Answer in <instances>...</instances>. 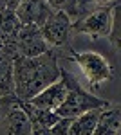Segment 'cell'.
I'll return each instance as SVG.
<instances>
[{"mask_svg":"<svg viewBox=\"0 0 121 135\" xmlns=\"http://www.w3.org/2000/svg\"><path fill=\"white\" fill-rule=\"evenodd\" d=\"M61 69L54 52L47 51L36 58L13 60V79H15V97L18 101H29L38 92L58 81Z\"/></svg>","mask_w":121,"mask_h":135,"instance_id":"6da1fadb","label":"cell"},{"mask_svg":"<svg viewBox=\"0 0 121 135\" xmlns=\"http://www.w3.org/2000/svg\"><path fill=\"white\" fill-rule=\"evenodd\" d=\"M61 78L67 83V97L61 103V106L54 112L58 117H65V119H74L78 115L91 112V110H105L109 108L110 103L107 99H101L94 94L87 92L85 88H81V85L76 81V78L69 74L67 70H61Z\"/></svg>","mask_w":121,"mask_h":135,"instance_id":"7a4b0ae2","label":"cell"},{"mask_svg":"<svg viewBox=\"0 0 121 135\" xmlns=\"http://www.w3.org/2000/svg\"><path fill=\"white\" fill-rule=\"evenodd\" d=\"M71 60L81 70L83 78L87 79V83L91 88H98L103 83H107L112 78V67L109 60L94 51H83V52H72Z\"/></svg>","mask_w":121,"mask_h":135,"instance_id":"3957f363","label":"cell"},{"mask_svg":"<svg viewBox=\"0 0 121 135\" xmlns=\"http://www.w3.org/2000/svg\"><path fill=\"white\" fill-rule=\"evenodd\" d=\"M112 13H114V6L94 9L91 13H87L85 16H81L80 20L72 22V31L80 32V34H87L92 40L109 38L112 25Z\"/></svg>","mask_w":121,"mask_h":135,"instance_id":"277c9868","label":"cell"},{"mask_svg":"<svg viewBox=\"0 0 121 135\" xmlns=\"http://www.w3.org/2000/svg\"><path fill=\"white\" fill-rule=\"evenodd\" d=\"M72 31V18L61 11H52L47 20L40 25V32L43 40L51 47H63L67 45Z\"/></svg>","mask_w":121,"mask_h":135,"instance_id":"5b68a950","label":"cell"},{"mask_svg":"<svg viewBox=\"0 0 121 135\" xmlns=\"http://www.w3.org/2000/svg\"><path fill=\"white\" fill-rule=\"evenodd\" d=\"M15 51H16V56H20V58H36L40 54H45L51 49L42 36L40 27L22 25L18 31V36H16Z\"/></svg>","mask_w":121,"mask_h":135,"instance_id":"8992f818","label":"cell"},{"mask_svg":"<svg viewBox=\"0 0 121 135\" xmlns=\"http://www.w3.org/2000/svg\"><path fill=\"white\" fill-rule=\"evenodd\" d=\"M33 126L31 121L27 119L25 112L22 110L16 99L9 104L7 110L0 117V135H31Z\"/></svg>","mask_w":121,"mask_h":135,"instance_id":"52a82bcc","label":"cell"},{"mask_svg":"<svg viewBox=\"0 0 121 135\" xmlns=\"http://www.w3.org/2000/svg\"><path fill=\"white\" fill-rule=\"evenodd\" d=\"M67 92H69L67 83H65V79L60 76L58 81H54V83L49 85L47 88H43L42 92H38L34 97H31L27 103H31L33 106H36V108H42V110L56 112L61 106V103L65 101Z\"/></svg>","mask_w":121,"mask_h":135,"instance_id":"ba28073f","label":"cell"},{"mask_svg":"<svg viewBox=\"0 0 121 135\" xmlns=\"http://www.w3.org/2000/svg\"><path fill=\"white\" fill-rule=\"evenodd\" d=\"M22 25H36L40 27L52 15V9L45 0H22L15 9Z\"/></svg>","mask_w":121,"mask_h":135,"instance_id":"9c48e42d","label":"cell"},{"mask_svg":"<svg viewBox=\"0 0 121 135\" xmlns=\"http://www.w3.org/2000/svg\"><path fill=\"white\" fill-rule=\"evenodd\" d=\"M119 126H121L119 106L110 104L109 108L100 112V117H98V123H96L92 135H116L119 132Z\"/></svg>","mask_w":121,"mask_h":135,"instance_id":"30bf717a","label":"cell"},{"mask_svg":"<svg viewBox=\"0 0 121 135\" xmlns=\"http://www.w3.org/2000/svg\"><path fill=\"white\" fill-rule=\"evenodd\" d=\"M16 103H18V106L25 112V115H27V119L31 121V126H33V128H45V130H47V128H51V126L60 119L54 112L36 108V106H33V104L27 103V101H18V99H16Z\"/></svg>","mask_w":121,"mask_h":135,"instance_id":"8fae6325","label":"cell"},{"mask_svg":"<svg viewBox=\"0 0 121 135\" xmlns=\"http://www.w3.org/2000/svg\"><path fill=\"white\" fill-rule=\"evenodd\" d=\"M0 97H15V79H13V58L0 52Z\"/></svg>","mask_w":121,"mask_h":135,"instance_id":"7c38bea8","label":"cell"},{"mask_svg":"<svg viewBox=\"0 0 121 135\" xmlns=\"http://www.w3.org/2000/svg\"><path fill=\"white\" fill-rule=\"evenodd\" d=\"M100 112L101 110H91V112H85V114L71 119L69 135H92L96 123H98V117H100Z\"/></svg>","mask_w":121,"mask_h":135,"instance_id":"4fadbf2b","label":"cell"},{"mask_svg":"<svg viewBox=\"0 0 121 135\" xmlns=\"http://www.w3.org/2000/svg\"><path fill=\"white\" fill-rule=\"evenodd\" d=\"M49 4V7L52 11H61L69 16L74 15H80L81 13V6H83V0H45Z\"/></svg>","mask_w":121,"mask_h":135,"instance_id":"5bb4252c","label":"cell"},{"mask_svg":"<svg viewBox=\"0 0 121 135\" xmlns=\"http://www.w3.org/2000/svg\"><path fill=\"white\" fill-rule=\"evenodd\" d=\"M109 40L114 45V49H119V7L118 4L114 6V13H112V25H110V32H109Z\"/></svg>","mask_w":121,"mask_h":135,"instance_id":"9a60e30c","label":"cell"},{"mask_svg":"<svg viewBox=\"0 0 121 135\" xmlns=\"http://www.w3.org/2000/svg\"><path fill=\"white\" fill-rule=\"evenodd\" d=\"M69 124H71V119H65V117H60L54 124L47 128L51 135H69Z\"/></svg>","mask_w":121,"mask_h":135,"instance_id":"2e32d148","label":"cell"},{"mask_svg":"<svg viewBox=\"0 0 121 135\" xmlns=\"http://www.w3.org/2000/svg\"><path fill=\"white\" fill-rule=\"evenodd\" d=\"M83 2L85 4H94L100 9V7H112V6H116L118 0H83Z\"/></svg>","mask_w":121,"mask_h":135,"instance_id":"e0dca14e","label":"cell"},{"mask_svg":"<svg viewBox=\"0 0 121 135\" xmlns=\"http://www.w3.org/2000/svg\"><path fill=\"white\" fill-rule=\"evenodd\" d=\"M22 0H0V9H9V11H15L18 7Z\"/></svg>","mask_w":121,"mask_h":135,"instance_id":"ac0fdd59","label":"cell"},{"mask_svg":"<svg viewBox=\"0 0 121 135\" xmlns=\"http://www.w3.org/2000/svg\"><path fill=\"white\" fill-rule=\"evenodd\" d=\"M31 135H51L49 130H45V128H33V133Z\"/></svg>","mask_w":121,"mask_h":135,"instance_id":"d6986e66","label":"cell"},{"mask_svg":"<svg viewBox=\"0 0 121 135\" xmlns=\"http://www.w3.org/2000/svg\"><path fill=\"white\" fill-rule=\"evenodd\" d=\"M9 99H11V97H9ZM4 101H6V99L0 97V117H2V114H4Z\"/></svg>","mask_w":121,"mask_h":135,"instance_id":"ffe728a7","label":"cell"}]
</instances>
